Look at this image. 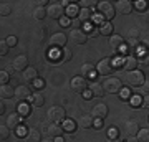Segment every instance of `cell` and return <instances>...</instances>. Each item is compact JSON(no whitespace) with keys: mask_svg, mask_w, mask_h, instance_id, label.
I'll use <instances>...</instances> for the list:
<instances>
[{"mask_svg":"<svg viewBox=\"0 0 149 142\" xmlns=\"http://www.w3.org/2000/svg\"><path fill=\"white\" fill-rule=\"evenodd\" d=\"M98 13H100V17H101L104 21H109L116 17V10H114V7H113L111 2H100L98 3Z\"/></svg>","mask_w":149,"mask_h":142,"instance_id":"obj_1","label":"cell"},{"mask_svg":"<svg viewBox=\"0 0 149 142\" xmlns=\"http://www.w3.org/2000/svg\"><path fill=\"white\" fill-rule=\"evenodd\" d=\"M103 89L104 93H109V94H119L123 89V83L119 78H108L103 84Z\"/></svg>","mask_w":149,"mask_h":142,"instance_id":"obj_2","label":"cell"},{"mask_svg":"<svg viewBox=\"0 0 149 142\" xmlns=\"http://www.w3.org/2000/svg\"><path fill=\"white\" fill-rule=\"evenodd\" d=\"M96 71L101 74V76H109V74L114 71V63H113V60L111 58H103L101 61H98V64L95 66Z\"/></svg>","mask_w":149,"mask_h":142,"instance_id":"obj_3","label":"cell"},{"mask_svg":"<svg viewBox=\"0 0 149 142\" xmlns=\"http://www.w3.org/2000/svg\"><path fill=\"white\" fill-rule=\"evenodd\" d=\"M48 119H52L55 124H60V122H63L66 119V112L61 106H53V107H50L48 109Z\"/></svg>","mask_w":149,"mask_h":142,"instance_id":"obj_4","label":"cell"},{"mask_svg":"<svg viewBox=\"0 0 149 142\" xmlns=\"http://www.w3.org/2000/svg\"><path fill=\"white\" fill-rule=\"evenodd\" d=\"M144 81H146V76H144L143 71H139V69H134V71H129L128 74V83L129 86H143Z\"/></svg>","mask_w":149,"mask_h":142,"instance_id":"obj_5","label":"cell"},{"mask_svg":"<svg viewBox=\"0 0 149 142\" xmlns=\"http://www.w3.org/2000/svg\"><path fill=\"white\" fill-rule=\"evenodd\" d=\"M70 40L74 43V45H85L86 40H88V33L83 28H74L73 32L70 33Z\"/></svg>","mask_w":149,"mask_h":142,"instance_id":"obj_6","label":"cell"},{"mask_svg":"<svg viewBox=\"0 0 149 142\" xmlns=\"http://www.w3.org/2000/svg\"><path fill=\"white\" fill-rule=\"evenodd\" d=\"M47 15L50 17V18L60 20V18L65 15V8L61 7V3H58V2H55V3H50V7L47 8Z\"/></svg>","mask_w":149,"mask_h":142,"instance_id":"obj_7","label":"cell"},{"mask_svg":"<svg viewBox=\"0 0 149 142\" xmlns=\"http://www.w3.org/2000/svg\"><path fill=\"white\" fill-rule=\"evenodd\" d=\"M108 112H109V109H108L106 104H96L95 107H93L91 117H93V121H103V119L108 116Z\"/></svg>","mask_w":149,"mask_h":142,"instance_id":"obj_8","label":"cell"},{"mask_svg":"<svg viewBox=\"0 0 149 142\" xmlns=\"http://www.w3.org/2000/svg\"><path fill=\"white\" fill-rule=\"evenodd\" d=\"M71 89L74 91V93H85L86 89H88V83H86V79L83 78V76H74L73 79H71Z\"/></svg>","mask_w":149,"mask_h":142,"instance_id":"obj_9","label":"cell"},{"mask_svg":"<svg viewBox=\"0 0 149 142\" xmlns=\"http://www.w3.org/2000/svg\"><path fill=\"white\" fill-rule=\"evenodd\" d=\"M12 66L15 71H25L28 68V58L25 55H18L13 61H12Z\"/></svg>","mask_w":149,"mask_h":142,"instance_id":"obj_10","label":"cell"},{"mask_svg":"<svg viewBox=\"0 0 149 142\" xmlns=\"http://www.w3.org/2000/svg\"><path fill=\"white\" fill-rule=\"evenodd\" d=\"M15 98L18 101H27L32 98V89L28 86H17L15 88Z\"/></svg>","mask_w":149,"mask_h":142,"instance_id":"obj_11","label":"cell"},{"mask_svg":"<svg viewBox=\"0 0 149 142\" xmlns=\"http://www.w3.org/2000/svg\"><path fill=\"white\" fill-rule=\"evenodd\" d=\"M66 40H68V37L65 33H53V37L50 38V43H52V46L65 48L66 46Z\"/></svg>","mask_w":149,"mask_h":142,"instance_id":"obj_12","label":"cell"},{"mask_svg":"<svg viewBox=\"0 0 149 142\" xmlns=\"http://www.w3.org/2000/svg\"><path fill=\"white\" fill-rule=\"evenodd\" d=\"M123 66H124V69L126 71H134V69H138L139 66V60L136 58V56H133V55H128L126 58H124V61H123Z\"/></svg>","mask_w":149,"mask_h":142,"instance_id":"obj_13","label":"cell"},{"mask_svg":"<svg viewBox=\"0 0 149 142\" xmlns=\"http://www.w3.org/2000/svg\"><path fill=\"white\" fill-rule=\"evenodd\" d=\"M22 124V116L18 114V112H12L10 116L7 117V124L5 126L8 127V129H18Z\"/></svg>","mask_w":149,"mask_h":142,"instance_id":"obj_14","label":"cell"},{"mask_svg":"<svg viewBox=\"0 0 149 142\" xmlns=\"http://www.w3.org/2000/svg\"><path fill=\"white\" fill-rule=\"evenodd\" d=\"M81 76L83 78H90V79H95V78H98L96 76V68H95V64L93 63H86V64H83V68H81Z\"/></svg>","mask_w":149,"mask_h":142,"instance_id":"obj_15","label":"cell"},{"mask_svg":"<svg viewBox=\"0 0 149 142\" xmlns=\"http://www.w3.org/2000/svg\"><path fill=\"white\" fill-rule=\"evenodd\" d=\"M114 10L119 12V13H123V15H128V13L133 12V3H131L129 0H119Z\"/></svg>","mask_w":149,"mask_h":142,"instance_id":"obj_16","label":"cell"},{"mask_svg":"<svg viewBox=\"0 0 149 142\" xmlns=\"http://www.w3.org/2000/svg\"><path fill=\"white\" fill-rule=\"evenodd\" d=\"M43 129H45V132H47L48 136H52L55 139V137H61V134H63V129H61V126H58V124H52V126H43Z\"/></svg>","mask_w":149,"mask_h":142,"instance_id":"obj_17","label":"cell"},{"mask_svg":"<svg viewBox=\"0 0 149 142\" xmlns=\"http://www.w3.org/2000/svg\"><path fill=\"white\" fill-rule=\"evenodd\" d=\"M15 96V88L10 86V84H3V86H0V98L2 99H10Z\"/></svg>","mask_w":149,"mask_h":142,"instance_id":"obj_18","label":"cell"},{"mask_svg":"<svg viewBox=\"0 0 149 142\" xmlns=\"http://www.w3.org/2000/svg\"><path fill=\"white\" fill-rule=\"evenodd\" d=\"M109 45H111V48H114L116 51H119V50L124 46V40H123V37H119V35H111V37H109Z\"/></svg>","mask_w":149,"mask_h":142,"instance_id":"obj_19","label":"cell"},{"mask_svg":"<svg viewBox=\"0 0 149 142\" xmlns=\"http://www.w3.org/2000/svg\"><path fill=\"white\" fill-rule=\"evenodd\" d=\"M23 78L27 79V83H35L37 78H38V71L35 68H30V66H28V68L23 71Z\"/></svg>","mask_w":149,"mask_h":142,"instance_id":"obj_20","label":"cell"},{"mask_svg":"<svg viewBox=\"0 0 149 142\" xmlns=\"http://www.w3.org/2000/svg\"><path fill=\"white\" fill-rule=\"evenodd\" d=\"M139 129H141V127H139V124L136 121H128L126 122V126H124V131H126L128 136H136Z\"/></svg>","mask_w":149,"mask_h":142,"instance_id":"obj_21","label":"cell"},{"mask_svg":"<svg viewBox=\"0 0 149 142\" xmlns=\"http://www.w3.org/2000/svg\"><path fill=\"white\" fill-rule=\"evenodd\" d=\"M90 91H91V94L95 96V98H103V96H104L103 84H100V83H93L91 84V88H90Z\"/></svg>","mask_w":149,"mask_h":142,"instance_id":"obj_22","label":"cell"},{"mask_svg":"<svg viewBox=\"0 0 149 142\" xmlns=\"http://www.w3.org/2000/svg\"><path fill=\"white\" fill-rule=\"evenodd\" d=\"M42 141V132L38 129H30V132L27 134V142H40Z\"/></svg>","mask_w":149,"mask_h":142,"instance_id":"obj_23","label":"cell"},{"mask_svg":"<svg viewBox=\"0 0 149 142\" xmlns=\"http://www.w3.org/2000/svg\"><path fill=\"white\" fill-rule=\"evenodd\" d=\"M30 101H32V104L35 106V107H42V106L45 104V98H43V94H40V93H33Z\"/></svg>","mask_w":149,"mask_h":142,"instance_id":"obj_24","label":"cell"},{"mask_svg":"<svg viewBox=\"0 0 149 142\" xmlns=\"http://www.w3.org/2000/svg\"><path fill=\"white\" fill-rule=\"evenodd\" d=\"M78 124H80L81 129H91V127H93V117L91 116H81Z\"/></svg>","mask_w":149,"mask_h":142,"instance_id":"obj_25","label":"cell"},{"mask_svg":"<svg viewBox=\"0 0 149 142\" xmlns=\"http://www.w3.org/2000/svg\"><path fill=\"white\" fill-rule=\"evenodd\" d=\"M91 17H93V13H91L90 8H80V12H78V18H80L81 23H86Z\"/></svg>","mask_w":149,"mask_h":142,"instance_id":"obj_26","label":"cell"},{"mask_svg":"<svg viewBox=\"0 0 149 142\" xmlns=\"http://www.w3.org/2000/svg\"><path fill=\"white\" fill-rule=\"evenodd\" d=\"M100 33H101V35H106V37H111L113 35V25L108 23V21L100 23Z\"/></svg>","mask_w":149,"mask_h":142,"instance_id":"obj_27","label":"cell"},{"mask_svg":"<svg viewBox=\"0 0 149 142\" xmlns=\"http://www.w3.org/2000/svg\"><path fill=\"white\" fill-rule=\"evenodd\" d=\"M71 58H73V55H71V50H68V48H63V50H60V58H58V61H70Z\"/></svg>","mask_w":149,"mask_h":142,"instance_id":"obj_28","label":"cell"},{"mask_svg":"<svg viewBox=\"0 0 149 142\" xmlns=\"http://www.w3.org/2000/svg\"><path fill=\"white\" fill-rule=\"evenodd\" d=\"M136 137H138V142H149V129H139Z\"/></svg>","mask_w":149,"mask_h":142,"instance_id":"obj_29","label":"cell"},{"mask_svg":"<svg viewBox=\"0 0 149 142\" xmlns=\"http://www.w3.org/2000/svg\"><path fill=\"white\" fill-rule=\"evenodd\" d=\"M33 17H35L37 20H43V18L47 17V8H43V7H37V8L33 10Z\"/></svg>","mask_w":149,"mask_h":142,"instance_id":"obj_30","label":"cell"},{"mask_svg":"<svg viewBox=\"0 0 149 142\" xmlns=\"http://www.w3.org/2000/svg\"><path fill=\"white\" fill-rule=\"evenodd\" d=\"M61 129H63V132H73L74 131V122L70 121V119H65Z\"/></svg>","mask_w":149,"mask_h":142,"instance_id":"obj_31","label":"cell"},{"mask_svg":"<svg viewBox=\"0 0 149 142\" xmlns=\"http://www.w3.org/2000/svg\"><path fill=\"white\" fill-rule=\"evenodd\" d=\"M8 136H10V129H8L5 124H0V141L8 139Z\"/></svg>","mask_w":149,"mask_h":142,"instance_id":"obj_32","label":"cell"},{"mask_svg":"<svg viewBox=\"0 0 149 142\" xmlns=\"http://www.w3.org/2000/svg\"><path fill=\"white\" fill-rule=\"evenodd\" d=\"M12 13V5L10 3H0V15L7 17Z\"/></svg>","mask_w":149,"mask_h":142,"instance_id":"obj_33","label":"cell"},{"mask_svg":"<svg viewBox=\"0 0 149 142\" xmlns=\"http://www.w3.org/2000/svg\"><path fill=\"white\" fill-rule=\"evenodd\" d=\"M8 50H10V46L7 45L5 40H0V56H5L7 53H8Z\"/></svg>","mask_w":149,"mask_h":142,"instance_id":"obj_34","label":"cell"},{"mask_svg":"<svg viewBox=\"0 0 149 142\" xmlns=\"http://www.w3.org/2000/svg\"><path fill=\"white\" fill-rule=\"evenodd\" d=\"M18 114H20L22 117L23 116H30V106L28 104H22L20 107H18Z\"/></svg>","mask_w":149,"mask_h":142,"instance_id":"obj_35","label":"cell"},{"mask_svg":"<svg viewBox=\"0 0 149 142\" xmlns=\"http://www.w3.org/2000/svg\"><path fill=\"white\" fill-rule=\"evenodd\" d=\"M134 7H136V10H138V12H141V13L148 10V3H146V2H143V0H139V2H136V3H134Z\"/></svg>","mask_w":149,"mask_h":142,"instance_id":"obj_36","label":"cell"},{"mask_svg":"<svg viewBox=\"0 0 149 142\" xmlns=\"http://www.w3.org/2000/svg\"><path fill=\"white\" fill-rule=\"evenodd\" d=\"M8 81H10V76L7 74V71H0V86L8 84Z\"/></svg>","mask_w":149,"mask_h":142,"instance_id":"obj_37","label":"cell"},{"mask_svg":"<svg viewBox=\"0 0 149 142\" xmlns=\"http://www.w3.org/2000/svg\"><path fill=\"white\" fill-rule=\"evenodd\" d=\"M65 12L68 13V15H66L68 18H70V17H74V15H78V8H76V5H71V3H70V7H68V8H66Z\"/></svg>","mask_w":149,"mask_h":142,"instance_id":"obj_38","label":"cell"},{"mask_svg":"<svg viewBox=\"0 0 149 142\" xmlns=\"http://www.w3.org/2000/svg\"><path fill=\"white\" fill-rule=\"evenodd\" d=\"M81 8H88V7H96L98 5V2H95V0H81Z\"/></svg>","mask_w":149,"mask_h":142,"instance_id":"obj_39","label":"cell"},{"mask_svg":"<svg viewBox=\"0 0 149 142\" xmlns=\"http://www.w3.org/2000/svg\"><path fill=\"white\" fill-rule=\"evenodd\" d=\"M71 25V20H70L66 15H63L61 18H60V26H63V28H66V26Z\"/></svg>","mask_w":149,"mask_h":142,"instance_id":"obj_40","label":"cell"},{"mask_svg":"<svg viewBox=\"0 0 149 142\" xmlns=\"http://www.w3.org/2000/svg\"><path fill=\"white\" fill-rule=\"evenodd\" d=\"M5 42H7V45H8V46H15V45H17V37L10 35V37L5 40Z\"/></svg>","mask_w":149,"mask_h":142,"instance_id":"obj_41","label":"cell"},{"mask_svg":"<svg viewBox=\"0 0 149 142\" xmlns=\"http://www.w3.org/2000/svg\"><path fill=\"white\" fill-rule=\"evenodd\" d=\"M141 107H143V109H148V107H149V98H148V94H146V98L141 101Z\"/></svg>","mask_w":149,"mask_h":142,"instance_id":"obj_42","label":"cell"},{"mask_svg":"<svg viewBox=\"0 0 149 142\" xmlns=\"http://www.w3.org/2000/svg\"><path fill=\"white\" fill-rule=\"evenodd\" d=\"M98 33H100V28H91L90 33H88V37H96Z\"/></svg>","mask_w":149,"mask_h":142,"instance_id":"obj_43","label":"cell"},{"mask_svg":"<svg viewBox=\"0 0 149 142\" xmlns=\"http://www.w3.org/2000/svg\"><path fill=\"white\" fill-rule=\"evenodd\" d=\"M116 136H118V131L114 127H111V131H109V139H116Z\"/></svg>","mask_w":149,"mask_h":142,"instance_id":"obj_44","label":"cell"},{"mask_svg":"<svg viewBox=\"0 0 149 142\" xmlns=\"http://www.w3.org/2000/svg\"><path fill=\"white\" fill-rule=\"evenodd\" d=\"M126 142H138V137H136V136H128Z\"/></svg>","mask_w":149,"mask_h":142,"instance_id":"obj_45","label":"cell"},{"mask_svg":"<svg viewBox=\"0 0 149 142\" xmlns=\"http://www.w3.org/2000/svg\"><path fill=\"white\" fill-rule=\"evenodd\" d=\"M3 112H5V103H2V101H0V116H2Z\"/></svg>","mask_w":149,"mask_h":142,"instance_id":"obj_46","label":"cell"},{"mask_svg":"<svg viewBox=\"0 0 149 142\" xmlns=\"http://www.w3.org/2000/svg\"><path fill=\"white\" fill-rule=\"evenodd\" d=\"M83 94H85V98H91V96H93V94H91V91H90V89H86L85 93H83Z\"/></svg>","mask_w":149,"mask_h":142,"instance_id":"obj_47","label":"cell"},{"mask_svg":"<svg viewBox=\"0 0 149 142\" xmlns=\"http://www.w3.org/2000/svg\"><path fill=\"white\" fill-rule=\"evenodd\" d=\"M121 94H123V98H128L129 93H128V91H124V89H121Z\"/></svg>","mask_w":149,"mask_h":142,"instance_id":"obj_48","label":"cell"},{"mask_svg":"<svg viewBox=\"0 0 149 142\" xmlns=\"http://www.w3.org/2000/svg\"><path fill=\"white\" fill-rule=\"evenodd\" d=\"M106 142H121V139H106Z\"/></svg>","mask_w":149,"mask_h":142,"instance_id":"obj_49","label":"cell"},{"mask_svg":"<svg viewBox=\"0 0 149 142\" xmlns=\"http://www.w3.org/2000/svg\"><path fill=\"white\" fill-rule=\"evenodd\" d=\"M12 73H13V66H10V68L7 69V74H8V76H10Z\"/></svg>","mask_w":149,"mask_h":142,"instance_id":"obj_50","label":"cell"},{"mask_svg":"<svg viewBox=\"0 0 149 142\" xmlns=\"http://www.w3.org/2000/svg\"><path fill=\"white\" fill-rule=\"evenodd\" d=\"M53 142H63V139H61V137H55Z\"/></svg>","mask_w":149,"mask_h":142,"instance_id":"obj_51","label":"cell"},{"mask_svg":"<svg viewBox=\"0 0 149 142\" xmlns=\"http://www.w3.org/2000/svg\"><path fill=\"white\" fill-rule=\"evenodd\" d=\"M40 142H53V139H42Z\"/></svg>","mask_w":149,"mask_h":142,"instance_id":"obj_52","label":"cell"}]
</instances>
